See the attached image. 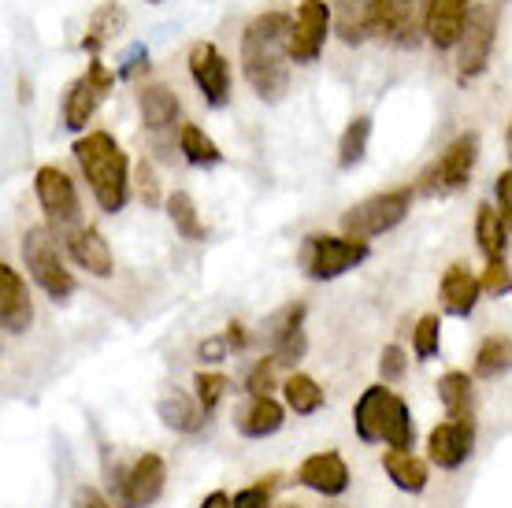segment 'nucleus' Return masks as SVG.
<instances>
[{"mask_svg": "<svg viewBox=\"0 0 512 508\" xmlns=\"http://www.w3.org/2000/svg\"><path fill=\"white\" fill-rule=\"evenodd\" d=\"M286 26L282 12L256 15L242 34V75L264 104H279L290 89V60H286Z\"/></svg>", "mask_w": 512, "mask_h": 508, "instance_id": "1", "label": "nucleus"}, {"mask_svg": "<svg viewBox=\"0 0 512 508\" xmlns=\"http://www.w3.org/2000/svg\"><path fill=\"white\" fill-rule=\"evenodd\" d=\"M75 160L90 182L101 212L108 216L123 212L130 201V160L119 149V141L108 130H90L86 138L75 141Z\"/></svg>", "mask_w": 512, "mask_h": 508, "instance_id": "2", "label": "nucleus"}, {"mask_svg": "<svg viewBox=\"0 0 512 508\" xmlns=\"http://www.w3.org/2000/svg\"><path fill=\"white\" fill-rule=\"evenodd\" d=\"M353 427L360 442H386L390 449H412L416 445V423L409 405L386 390V382L368 386L353 405Z\"/></svg>", "mask_w": 512, "mask_h": 508, "instance_id": "3", "label": "nucleus"}, {"mask_svg": "<svg viewBox=\"0 0 512 508\" xmlns=\"http://www.w3.org/2000/svg\"><path fill=\"white\" fill-rule=\"evenodd\" d=\"M498 23H501V0H487V4H475L461 30V56H457V82L468 86L472 78H479L490 64V52L498 41Z\"/></svg>", "mask_w": 512, "mask_h": 508, "instance_id": "4", "label": "nucleus"}, {"mask_svg": "<svg viewBox=\"0 0 512 508\" xmlns=\"http://www.w3.org/2000/svg\"><path fill=\"white\" fill-rule=\"evenodd\" d=\"M372 256L368 242H357V238H334V234H308L305 245H301V271H305L312 282H331L338 275L353 271L357 264H364Z\"/></svg>", "mask_w": 512, "mask_h": 508, "instance_id": "5", "label": "nucleus"}, {"mask_svg": "<svg viewBox=\"0 0 512 508\" xmlns=\"http://www.w3.org/2000/svg\"><path fill=\"white\" fill-rule=\"evenodd\" d=\"M23 264L30 271V279L38 282L52 301H67L75 293V275L64 267V256L56 249L49 227H30L23 234Z\"/></svg>", "mask_w": 512, "mask_h": 508, "instance_id": "6", "label": "nucleus"}, {"mask_svg": "<svg viewBox=\"0 0 512 508\" xmlns=\"http://www.w3.org/2000/svg\"><path fill=\"white\" fill-rule=\"evenodd\" d=\"M409 212H412L409 186H405V190L375 193V197L349 208L346 216H342V230H346V238L368 242V238H379V234H390L394 227H401Z\"/></svg>", "mask_w": 512, "mask_h": 508, "instance_id": "7", "label": "nucleus"}, {"mask_svg": "<svg viewBox=\"0 0 512 508\" xmlns=\"http://www.w3.org/2000/svg\"><path fill=\"white\" fill-rule=\"evenodd\" d=\"M427 0H375L368 38H379L397 49H416L423 41Z\"/></svg>", "mask_w": 512, "mask_h": 508, "instance_id": "8", "label": "nucleus"}, {"mask_svg": "<svg viewBox=\"0 0 512 508\" xmlns=\"http://www.w3.org/2000/svg\"><path fill=\"white\" fill-rule=\"evenodd\" d=\"M167 486V464L160 453H145L130 464L127 471L116 468V479H112V490H116L119 508H149L160 501Z\"/></svg>", "mask_w": 512, "mask_h": 508, "instance_id": "9", "label": "nucleus"}, {"mask_svg": "<svg viewBox=\"0 0 512 508\" xmlns=\"http://www.w3.org/2000/svg\"><path fill=\"white\" fill-rule=\"evenodd\" d=\"M331 30V8L323 0H301L290 26H286V60L290 64H312L323 52Z\"/></svg>", "mask_w": 512, "mask_h": 508, "instance_id": "10", "label": "nucleus"}, {"mask_svg": "<svg viewBox=\"0 0 512 508\" xmlns=\"http://www.w3.org/2000/svg\"><path fill=\"white\" fill-rule=\"evenodd\" d=\"M479 164V134L464 130L461 138H453L442 160L423 175V193H457L472 182V171Z\"/></svg>", "mask_w": 512, "mask_h": 508, "instance_id": "11", "label": "nucleus"}, {"mask_svg": "<svg viewBox=\"0 0 512 508\" xmlns=\"http://www.w3.org/2000/svg\"><path fill=\"white\" fill-rule=\"evenodd\" d=\"M112 86H116V75H112L101 60H90L86 75L75 78V82L67 86V93H64V127L75 130V134H78V130H86V123L97 115L101 101L112 93Z\"/></svg>", "mask_w": 512, "mask_h": 508, "instance_id": "12", "label": "nucleus"}, {"mask_svg": "<svg viewBox=\"0 0 512 508\" xmlns=\"http://www.w3.org/2000/svg\"><path fill=\"white\" fill-rule=\"evenodd\" d=\"M34 193H38L41 212L49 216V223L60 230V234H71L75 227H82L78 190L60 167H38V175H34Z\"/></svg>", "mask_w": 512, "mask_h": 508, "instance_id": "13", "label": "nucleus"}, {"mask_svg": "<svg viewBox=\"0 0 512 508\" xmlns=\"http://www.w3.org/2000/svg\"><path fill=\"white\" fill-rule=\"evenodd\" d=\"M138 112L141 123L149 130V138L156 141V149L167 153L175 145V134L182 130V104L167 86H145L138 93Z\"/></svg>", "mask_w": 512, "mask_h": 508, "instance_id": "14", "label": "nucleus"}, {"mask_svg": "<svg viewBox=\"0 0 512 508\" xmlns=\"http://www.w3.org/2000/svg\"><path fill=\"white\" fill-rule=\"evenodd\" d=\"M190 75L208 108H227V101H231V64L223 60V52L212 41H197L190 49Z\"/></svg>", "mask_w": 512, "mask_h": 508, "instance_id": "15", "label": "nucleus"}, {"mask_svg": "<svg viewBox=\"0 0 512 508\" xmlns=\"http://www.w3.org/2000/svg\"><path fill=\"white\" fill-rule=\"evenodd\" d=\"M268 345H271V360L275 368H294L301 364L308 353V334H305V305L294 301L286 305L282 312L268 319Z\"/></svg>", "mask_w": 512, "mask_h": 508, "instance_id": "16", "label": "nucleus"}, {"mask_svg": "<svg viewBox=\"0 0 512 508\" xmlns=\"http://www.w3.org/2000/svg\"><path fill=\"white\" fill-rule=\"evenodd\" d=\"M475 449V420H442L427 434V460L442 471H457Z\"/></svg>", "mask_w": 512, "mask_h": 508, "instance_id": "17", "label": "nucleus"}, {"mask_svg": "<svg viewBox=\"0 0 512 508\" xmlns=\"http://www.w3.org/2000/svg\"><path fill=\"white\" fill-rule=\"evenodd\" d=\"M349 479H353V475H349V464L342 460V453H334V449L312 453V457H305L301 468H297V483L323 497H342L349 490Z\"/></svg>", "mask_w": 512, "mask_h": 508, "instance_id": "18", "label": "nucleus"}, {"mask_svg": "<svg viewBox=\"0 0 512 508\" xmlns=\"http://www.w3.org/2000/svg\"><path fill=\"white\" fill-rule=\"evenodd\" d=\"M34 323V301L23 275L0 260V327L8 334H26Z\"/></svg>", "mask_w": 512, "mask_h": 508, "instance_id": "19", "label": "nucleus"}, {"mask_svg": "<svg viewBox=\"0 0 512 508\" xmlns=\"http://www.w3.org/2000/svg\"><path fill=\"white\" fill-rule=\"evenodd\" d=\"M468 12H472V0H427V12H423V34H427V41L438 52L453 49L461 41Z\"/></svg>", "mask_w": 512, "mask_h": 508, "instance_id": "20", "label": "nucleus"}, {"mask_svg": "<svg viewBox=\"0 0 512 508\" xmlns=\"http://www.w3.org/2000/svg\"><path fill=\"white\" fill-rule=\"evenodd\" d=\"M67 238V253L82 271H90L97 279H108L112 275V249L104 242V234L97 227H75Z\"/></svg>", "mask_w": 512, "mask_h": 508, "instance_id": "21", "label": "nucleus"}, {"mask_svg": "<svg viewBox=\"0 0 512 508\" xmlns=\"http://www.w3.org/2000/svg\"><path fill=\"white\" fill-rule=\"evenodd\" d=\"M479 279H475L472 271L464 264H453L442 275V286H438V297H442V308H446L449 316L457 319H468L479 305Z\"/></svg>", "mask_w": 512, "mask_h": 508, "instance_id": "22", "label": "nucleus"}, {"mask_svg": "<svg viewBox=\"0 0 512 508\" xmlns=\"http://www.w3.org/2000/svg\"><path fill=\"white\" fill-rule=\"evenodd\" d=\"M286 408L275 397H249V405L238 412V434L242 438H271L282 431Z\"/></svg>", "mask_w": 512, "mask_h": 508, "instance_id": "23", "label": "nucleus"}, {"mask_svg": "<svg viewBox=\"0 0 512 508\" xmlns=\"http://www.w3.org/2000/svg\"><path fill=\"white\" fill-rule=\"evenodd\" d=\"M327 8L334 15V34L346 41V45H364L368 41L375 0H331Z\"/></svg>", "mask_w": 512, "mask_h": 508, "instance_id": "24", "label": "nucleus"}, {"mask_svg": "<svg viewBox=\"0 0 512 508\" xmlns=\"http://www.w3.org/2000/svg\"><path fill=\"white\" fill-rule=\"evenodd\" d=\"M156 416L164 423L167 431L175 434H197L205 427V416H201V408L193 401L186 390H167L160 401H156Z\"/></svg>", "mask_w": 512, "mask_h": 508, "instance_id": "25", "label": "nucleus"}, {"mask_svg": "<svg viewBox=\"0 0 512 508\" xmlns=\"http://www.w3.org/2000/svg\"><path fill=\"white\" fill-rule=\"evenodd\" d=\"M386 479L405 490V494H423L427 490V460L416 457L412 449H386L383 453Z\"/></svg>", "mask_w": 512, "mask_h": 508, "instance_id": "26", "label": "nucleus"}, {"mask_svg": "<svg viewBox=\"0 0 512 508\" xmlns=\"http://www.w3.org/2000/svg\"><path fill=\"white\" fill-rule=\"evenodd\" d=\"M123 26H127V12H123V4H119V0H104L101 8L90 15L86 38H82V49L90 52V60H101V49L116 38Z\"/></svg>", "mask_w": 512, "mask_h": 508, "instance_id": "27", "label": "nucleus"}, {"mask_svg": "<svg viewBox=\"0 0 512 508\" xmlns=\"http://www.w3.org/2000/svg\"><path fill=\"white\" fill-rule=\"evenodd\" d=\"M475 238H479V249L487 256V264L505 260V253H509V216H501L494 204H479Z\"/></svg>", "mask_w": 512, "mask_h": 508, "instance_id": "28", "label": "nucleus"}, {"mask_svg": "<svg viewBox=\"0 0 512 508\" xmlns=\"http://www.w3.org/2000/svg\"><path fill=\"white\" fill-rule=\"evenodd\" d=\"M438 401L446 408V420H475V394L472 375L464 371H446L438 379Z\"/></svg>", "mask_w": 512, "mask_h": 508, "instance_id": "29", "label": "nucleus"}, {"mask_svg": "<svg viewBox=\"0 0 512 508\" xmlns=\"http://www.w3.org/2000/svg\"><path fill=\"white\" fill-rule=\"evenodd\" d=\"M282 397H286V408L294 412V416H312V412H320L327 394H323V386L312 375H301L294 371L290 379L282 382Z\"/></svg>", "mask_w": 512, "mask_h": 508, "instance_id": "30", "label": "nucleus"}, {"mask_svg": "<svg viewBox=\"0 0 512 508\" xmlns=\"http://www.w3.org/2000/svg\"><path fill=\"white\" fill-rule=\"evenodd\" d=\"M179 153L186 156V164H193V167H219L223 164L219 145L208 138L201 127H193V123H186V127L179 130Z\"/></svg>", "mask_w": 512, "mask_h": 508, "instance_id": "31", "label": "nucleus"}, {"mask_svg": "<svg viewBox=\"0 0 512 508\" xmlns=\"http://www.w3.org/2000/svg\"><path fill=\"white\" fill-rule=\"evenodd\" d=\"M509 356H512V345L505 334H490V338H483V345H479V353H475V379H498V375H505L509 371Z\"/></svg>", "mask_w": 512, "mask_h": 508, "instance_id": "32", "label": "nucleus"}, {"mask_svg": "<svg viewBox=\"0 0 512 508\" xmlns=\"http://www.w3.org/2000/svg\"><path fill=\"white\" fill-rule=\"evenodd\" d=\"M167 219L175 223V230H179L186 242H201L208 234L201 216H197V204H193V197L186 190H175L167 197Z\"/></svg>", "mask_w": 512, "mask_h": 508, "instance_id": "33", "label": "nucleus"}, {"mask_svg": "<svg viewBox=\"0 0 512 508\" xmlns=\"http://www.w3.org/2000/svg\"><path fill=\"white\" fill-rule=\"evenodd\" d=\"M368 138H372V119H368V115H357V119L346 127L342 141H338V167H342V171H353V167L364 160V153H368Z\"/></svg>", "mask_w": 512, "mask_h": 508, "instance_id": "34", "label": "nucleus"}, {"mask_svg": "<svg viewBox=\"0 0 512 508\" xmlns=\"http://www.w3.org/2000/svg\"><path fill=\"white\" fill-rule=\"evenodd\" d=\"M193 401H197V408H201V416H212L219 408V401L227 397V390H231V379L227 375H219V371H197L193 375Z\"/></svg>", "mask_w": 512, "mask_h": 508, "instance_id": "35", "label": "nucleus"}, {"mask_svg": "<svg viewBox=\"0 0 512 508\" xmlns=\"http://www.w3.org/2000/svg\"><path fill=\"white\" fill-rule=\"evenodd\" d=\"M438 345H442V323H438V316H420L416 331H412V353H416V360L438 356Z\"/></svg>", "mask_w": 512, "mask_h": 508, "instance_id": "36", "label": "nucleus"}, {"mask_svg": "<svg viewBox=\"0 0 512 508\" xmlns=\"http://www.w3.org/2000/svg\"><path fill=\"white\" fill-rule=\"evenodd\" d=\"M275 390V360L271 356H260L249 375H245V394L249 397H271Z\"/></svg>", "mask_w": 512, "mask_h": 508, "instance_id": "37", "label": "nucleus"}, {"mask_svg": "<svg viewBox=\"0 0 512 508\" xmlns=\"http://www.w3.org/2000/svg\"><path fill=\"white\" fill-rule=\"evenodd\" d=\"M279 483V475H268V483H253L231 497V508H271V490Z\"/></svg>", "mask_w": 512, "mask_h": 508, "instance_id": "38", "label": "nucleus"}, {"mask_svg": "<svg viewBox=\"0 0 512 508\" xmlns=\"http://www.w3.org/2000/svg\"><path fill=\"white\" fill-rule=\"evenodd\" d=\"M405 371H409V353L401 345H386L383 353H379V375H383V382H401Z\"/></svg>", "mask_w": 512, "mask_h": 508, "instance_id": "39", "label": "nucleus"}, {"mask_svg": "<svg viewBox=\"0 0 512 508\" xmlns=\"http://www.w3.org/2000/svg\"><path fill=\"white\" fill-rule=\"evenodd\" d=\"M141 67H149V45L134 41V45H127V49H123V56H119L116 82H127V78H134Z\"/></svg>", "mask_w": 512, "mask_h": 508, "instance_id": "40", "label": "nucleus"}, {"mask_svg": "<svg viewBox=\"0 0 512 508\" xmlns=\"http://www.w3.org/2000/svg\"><path fill=\"white\" fill-rule=\"evenodd\" d=\"M479 290L494 293V297H505V293L512 290L509 264H505V260H494V264H487V275H483V282H479Z\"/></svg>", "mask_w": 512, "mask_h": 508, "instance_id": "41", "label": "nucleus"}, {"mask_svg": "<svg viewBox=\"0 0 512 508\" xmlns=\"http://www.w3.org/2000/svg\"><path fill=\"white\" fill-rule=\"evenodd\" d=\"M138 193L145 208H160V182H156V167L149 160L138 164Z\"/></svg>", "mask_w": 512, "mask_h": 508, "instance_id": "42", "label": "nucleus"}, {"mask_svg": "<svg viewBox=\"0 0 512 508\" xmlns=\"http://www.w3.org/2000/svg\"><path fill=\"white\" fill-rule=\"evenodd\" d=\"M197 356L205 360V364H219V360H227V345H223V338H205V342L197 345Z\"/></svg>", "mask_w": 512, "mask_h": 508, "instance_id": "43", "label": "nucleus"}, {"mask_svg": "<svg viewBox=\"0 0 512 508\" xmlns=\"http://www.w3.org/2000/svg\"><path fill=\"white\" fill-rule=\"evenodd\" d=\"M75 508H112V501L101 494V490H93V486H82L75 494Z\"/></svg>", "mask_w": 512, "mask_h": 508, "instance_id": "44", "label": "nucleus"}, {"mask_svg": "<svg viewBox=\"0 0 512 508\" xmlns=\"http://www.w3.org/2000/svg\"><path fill=\"white\" fill-rule=\"evenodd\" d=\"M219 338H223V345H227V353H242L245 345H249V334H245V327L242 323H231V327H227V334H219Z\"/></svg>", "mask_w": 512, "mask_h": 508, "instance_id": "45", "label": "nucleus"}, {"mask_svg": "<svg viewBox=\"0 0 512 508\" xmlns=\"http://www.w3.org/2000/svg\"><path fill=\"white\" fill-rule=\"evenodd\" d=\"M509 182H512V171H501L498 182H494V193H498V201H501V208H498L501 216H509V208H512L509 204Z\"/></svg>", "mask_w": 512, "mask_h": 508, "instance_id": "46", "label": "nucleus"}, {"mask_svg": "<svg viewBox=\"0 0 512 508\" xmlns=\"http://www.w3.org/2000/svg\"><path fill=\"white\" fill-rule=\"evenodd\" d=\"M201 508H231V497L223 494V490H212V494L201 501Z\"/></svg>", "mask_w": 512, "mask_h": 508, "instance_id": "47", "label": "nucleus"}, {"mask_svg": "<svg viewBox=\"0 0 512 508\" xmlns=\"http://www.w3.org/2000/svg\"><path fill=\"white\" fill-rule=\"evenodd\" d=\"M279 508H301V505H297V501H282Z\"/></svg>", "mask_w": 512, "mask_h": 508, "instance_id": "48", "label": "nucleus"}, {"mask_svg": "<svg viewBox=\"0 0 512 508\" xmlns=\"http://www.w3.org/2000/svg\"><path fill=\"white\" fill-rule=\"evenodd\" d=\"M145 4H164V0H145Z\"/></svg>", "mask_w": 512, "mask_h": 508, "instance_id": "49", "label": "nucleus"}]
</instances>
